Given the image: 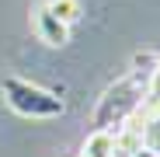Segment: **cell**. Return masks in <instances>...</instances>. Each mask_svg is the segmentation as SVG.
Listing matches in <instances>:
<instances>
[{
    "mask_svg": "<svg viewBox=\"0 0 160 157\" xmlns=\"http://www.w3.org/2000/svg\"><path fill=\"white\" fill-rule=\"evenodd\" d=\"M32 28H35L38 42H45V45H52V49H63V45L70 42V28L49 14V11H45V4H38V7H35V14H32Z\"/></svg>",
    "mask_w": 160,
    "mask_h": 157,
    "instance_id": "cell-3",
    "label": "cell"
},
{
    "mask_svg": "<svg viewBox=\"0 0 160 157\" xmlns=\"http://www.w3.org/2000/svg\"><path fill=\"white\" fill-rule=\"evenodd\" d=\"M115 154V129H94L80 147V157H112Z\"/></svg>",
    "mask_w": 160,
    "mask_h": 157,
    "instance_id": "cell-4",
    "label": "cell"
},
{
    "mask_svg": "<svg viewBox=\"0 0 160 157\" xmlns=\"http://www.w3.org/2000/svg\"><path fill=\"white\" fill-rule=\"evenodd\" d=\"M132 157H157V150H153V147H146V143H143V147H139V150H136V154H132Z\"/></svg>",
    "mask_w": 160,
    "mask_h": 157,
    "instance_id": "cell-8",
    "label": "cell"
},
{
    "mask_svg": "<svg viewBox=\"0 0 160 157\" xmlns=\"http://www.w3.org/2000/svg\"><path fill=\"white\" fill-rule=\"evenodd\" d=\"M146 94H160V60H157L153 73L146 77Z\"/></svg>",
    "mask_w": 160,
    "mask_h": 157,
    "instance_id": "cell-7",
    "label": "cell"
},
{
    "mask_svg": "<svg viewBox=\"0 0 160 157\" xmlns=\"http://www.w3.org/2000/svg\"><path fill=\"white\" fill-rule=\"evenodd\" d=\"M143 98H146V77L125 73L122 81H115L101 94L98 108H94V129H118L132 112L139 108Z\"/></svg>",
    "mask_w": 160,
    "mask_h": 157,
    "instance_id": "cell-1",
    "label": "cell"
},
{
    "mask_svg": "<svg viewBox=\"0 0 160 157\" xmlns=\"http://www.w3.org/2000/svg\"><path fill=\"white\" fill-rule=\"evenodd\" d=\"M4 101L18 115H28V119H56L63 115V98L56 91H45L32 81H21V77H4Z\"/></svg>",
    "mask_w": 160,
    "mask_h": 157,
    "instance_id": "cell-2",
    "label": "cell"
},
{
    "mask_svg": "<svg viewBox=\"0 0 160 157\" xmlns=\"http://www.w3.org/2000/svg\"><path fill=\"white\" fill-rule=\"evenodd\" d=\"M45 11L56 18V21H63L66 28L84 18V4H80V0H45Z\"/></svg>",
    "mask_w": 160,
    "mask_h": 157,
    "instance_id": "cell-5",
    "label": "cell"
},
{
    "mask_svg": "<svg viewBox=\"0 0 160 157\" xmlns=\"http://www.w3.org/2000/svg\"><path fill=\"white\" fill-rule=\"evenodd\" d=\"M157 60H160V52H153V49H143V52H136V56H132V70H129V73L150 77V73H153V66H157Z\"/></svg>",
    "mask_w": 160,
    "mask_h": 157,
    "instance_id": "cell-6",
    "label": "cell"
}]
</instances>
